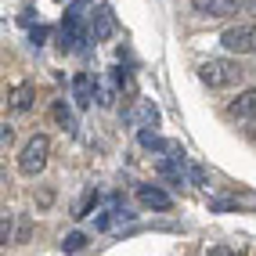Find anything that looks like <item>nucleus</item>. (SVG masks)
I'll return each mask as SVG.
<instances>
[{
    "instance_id": "1",
    "label": "nucleus",
    "mask_w": 256,
    "mask_h": 256,
    "mask_svg": "<svg viewBox=\"0 0 256 256\" xmlns=\"http://www.w3.org/2000/svg\"><path fill=\"white\" fill-rule=\"evenodd\" d=\"M246 69L238 62H228V58H210L198 65V80L206 83V87L220 90V87H234V83H242Z\"/></svg>"
},
{
    "instance_id": "2",
    "label": "nucleus",
    "mask_w": 256,
    "mask_h": 256,
    "mask_svg": "<svg viewBox=\"0 0 256 256\" xmlns=\"http://www.w3.org/2000/svg\"><path fill=\"white\" fill-rule=\"evenodd\" d=\"M47 156H50V141L44 134H32V138L22 144V152H18V170L26 177H40L44 166H47Z\"/></svg>"
},
{
    "instance_id": "3",
    "label": "nucleus",
    "mask_w": 256,
    "mask_h": 256,
    "mask_svg": "<svg viewBox=\"0 0 256 256\" xmlns=\"http://www.w3.org/2000/svg\"><path fill=\"white\" fill-rule=\"evenodd\" d=\"M220 44H224V50H231V54H256V26L252 22H238L231 29H224V36H220Z\"/></svg>"
},
{
    "instance_id": "4",
    "label": "nucleus",
    "mask_w": 256,
    "mask_h": 256,
    "mask_svg": "<svg viewBox=\"0 0 256 256\" xmlns=\"http://www.w3.org/2000/svg\"><path fill=\"white\" fill-rule=\"evenodd\" d=\"M138 202L144 210H156V213L174 210V195H170L162 184H138Z\"/></svg>"
},
{
    "instance_id": "5",
    "label": "nucleus",
    "mask_w": 256,
    "mask_h": 256,
    "mask_svg": "<svg viewBox=\"0 0 256 256\" xmlns=\"http://www.w3.org/2000/svg\"><path fill=\"white\" fill-rule=\"evenodd\" d=\"M228 119H238V123H252L256 119V87L242 90L234 101H228V108H224Z\"/></svg>"
},
{
    "instance_id": "6",
    "label": "nucleus",
    "mask_w": 256,
    "mask_h": 256,
    "mask_svg": "<svg viewBox=\"0 0 256 256\" xmlns=\"http://www.w3.org/2000/svg\"><path fill=\"white\" fill-rule=\"evenodd\" d=\"M192 8L206 18H228V14L242 11V0H192Z\"/></svg>"
},
{
    "instance_id": "7",
    "label": "nucleus",
    "mask_w": 256,
    "mask_h": 256,
    "mask_svg": "<svg viewBox=\"0 0 256 256\" xmlns=\"http://www.w3.org/2000/svg\"><path fill=\"white\" fill-rule=\"evenodd\" d=\"M116 29H119V22H116L112 8H98L94 18H90V36H94V44H98V40H112Z\"/></svg>"
},
{
    "instance_id": "8",
    "label": "nucleus",
    "mask_w": 256,
    "mask_h": 256,
    "mask_svg": "<svg viewBox=\"0 0 256 256\" xmlns=\"http://www.w3.org/2000/svg\"><path fill=\"white\" fill-rule=\"evenodd\" d=\"M72 98H76L80 108H90L94 98H98V80L90 72H76L72 76Z\"/></svg>"
},
{
    "instance_id": "9",
    "label": "nucleus",
    "mask_w": 256,
    "mask_h": 256,
    "mask_svg": "<svg viewBox=\"0 0 256 256\" xmlns=\"http://www.w3.org/2000/svg\"><path fill=\"white\" fill-rule=\"evenodd\" d=\"M32 101H36V90H32V83H18V87H11L8 94V108L14 116H26L32 108Z\"/></svg>"
},
{
    "instance_id": "10",
    "label": "nucleus",
    "mask_w": 256,
    "mask_h": 256,
    "mask_svg": "<svg viewBox=\"0 0 256 256\" xmlns=\"http://www.w3.org/2000/svg\"><path fill=\"white\" fill-rule=\"evenodd\" d=\"M156 119H159V108L156 105H152V101H138V112H134V126H152V123H156Z\"/></svg>"
},
{
    "instance_id": "11",
    "label": "nucleus",
    "mask_w": 256,
    "mask_h": 256,
    "mask_svg": "<svg viewBox=\"0 0 256 256\" xmlns=\"http://www.w3.org/2000/svg\"><path fill=\"white\" fill-rule=\"evenodd\" d=\"M116 98H119V80L116 76L98 80V101H101V105H116Z\"/></svg>"
},
{
    "instance_id": "12",
    "label": "nucleus",
    "mask_w": 256,
    "mask_h": 256,
    "mask_svg": "<svg viewBox=\"0 0 256 256\" xmlns=\"http://www.w3.org/2000/svg\"><path fill=\"white\" fill-rule=\"evenodd\" d=\"M83 246H87V234H80V231H72V234L62 238V249H65V252H76V249H83Z\"/></svg>"
},
{
    "instance_id": "13",
    "label": "nucleus",
    "mask_w": 256,
    "mask_h": 256,
    "mask_svg": "<svg viewBox=\"0 0 256 256\" xmlns=\"http://www.w3.org/2000/svg\"><path fill=\"white\" fill-rule=\"evenodd\" d=\"M94 202H98V192H94V188H87V192H83V198H80V206H76V213H72V216H87Z\"/></svg>"
},
{
    "instance_id": "14",
    "label": "nucleus",
    "mask_w": 256,
    "mask_h": 256,
    "mask_svg": "<svg viewBox=\"0 0 256 256\" xmlns=\"http://www.w3.org/2000/svg\"><path fill=\"white\" fill-rule=\"evenodd\" d=\"M54 119H58V123H62V130H76V123H72V112H69V108H65V105H62V101H58V105H54Z\"/></svg>"
},
{
    "instance_id": "15",
    "label": "nucleus",
    "mask_w": 256,
    "mask_h": 256,
    "mask_svg": "<svg viewBox=\"0 0 256 256\" xmlns=\"http://www.w3.org/2000/svg\"><path fill=\"white\" fill-rule=\"evenodd\" d=\"M192 180H195V184H210L206 170H202V166H195V162H192Z\"/></svg>"
},
{
    "instance_id": "16",
    "label": "nucleus",
    "mask_w": 256,
    "mask_h": 256,
    "mask_svg": "<svg viewBox=\"0 0 256 256\" xmlns=\"http://www.w3.org/2000/svg\"><path fill=\"white\" fill-rule=\"evenodd\" d=\"M206 256H234V249H228V246H213V249H206Z\"/></svg>"
},
{
    "instance_id": "17",
    "label": "nucleus",
    "mask_w": 256,
    "mask_h": 256,
    "mask_svg": "<svg viewBox=\"0 0 256 256\" xmlns=\"http://www.w3.org/2000/svg\"><path fill=\"white\" fill-rule=\"evenodd\" d=\"M0 138H4V144H11V138H14V130H11V126L4 123V130H0Z\"/></svg>"
},
{
    "instance_id": "18",
    "label": "nucleus",
    "mask_w": 256,
    "mask_h": 256,
    "mask_svg": "<svg viewBox=\"0 0 256 256\" xmlns=\"http://www.w3.org/2000/svg\"><path fill=\"white\" fill-rule=\"evenodd\" d=\"M242 11H252L256 14V0H242Z\"/></svg>"
},
{
    "instance_id": "19",
    "label": "nucleus",
    "mask_w": 256,
    "mask_h": 256,
    "mask_svg": "<svg viewBox=\"0 0 256 256\" xmlns=\"http://www.w3.org/2000/svg\"><path fill=\"white\" fill-rule=\"evenodd\" d=\"M249 138L256 141V119H252V123H249Z\"/></svg>"
}]
</instances>
